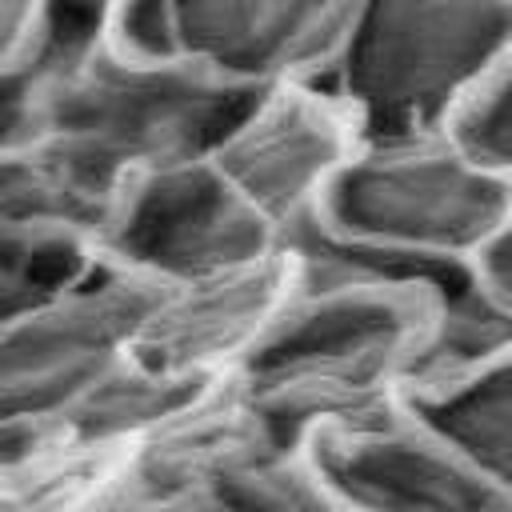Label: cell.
I'll return each instance as SVG.
<instances>
[{
	"mask_svg": "<svg viewBox=\"0 0 512 512\" xmlns=\"http://www.w3.org/2000/svg\"><path fill=\"white\" fill-rule=\"evenodd\" d=\"M104 40V0H48L32 36L0 64V148L40 136L52 92Z\"/></svg>",
	"mask_w": 512,
	"mask_h": 512,
	"instance_id": "obj_12",
	"label": "cell"
},
{
	"mask_svg": "<svg viewBox=\"0 0 512 512\" xmlns=\"http://www.w3.org/2000/svg\"><path fill=\"white\" fill-rule=\"evenodd\" d=\"M456 140L480 156L488 168L512 180V60L492 76V84L456 120Z\"/></svg>",
	"mask_w": 512,
	"mask_h": 512,
	"instance_id": "obj_15",
	"label": "cell"
},
{
	"mask_svg": "<svg viewBox=\"0 0 512 512\" xmlns=\"http://www.w3.org/2000/svg\"><path fill=\"white\" fill-rule=\"evenodd\" d=\"M196 512H356L324 488L296 448L272 440L232 460L208 488Z\"/></svg>",
	"mask_w": 512,
	"mask_h": 512,
	"instance_id": "obj_13",
	"label": "cell"
},
{
	"mask_svg": "<svg viewBox=\"0 0 512 512\" xmlns=\"http://www.w3.org/2000/svg\"><path fill=\"white\" fill-rule=\"evenodd\" d=\"M104 44L128 60H184L172 0H104Z\"/></svg>",
	"mask_w": 512,
	"mask_h": 512,
	"instance_id": "obj_14",
	"label": "cell"
},
{
	"mask_svg": "<svg viewBox=\"0 0 512 512\" xmlns=\"http://www.w3.org/2000/svg\"><path fill=\"white\" fill-rule=\"evenodd\" d=\"M512 220V180L456 132L360 140L316 216L288 240L340 264L448 276L476 268Z\"/></svg>",
	"mask_w": 512,
	"mask_h": 512,
	"instance_id": "obj_2",
	"label": "cell"
},
{
	"mask_svg": "<svg viewBox=\"0 0 512 512\" xmlns=\"http://www.w3.org/2000/svg\"><path fill=\"white\" fill-rule=\"evenodd\" d=\"M296 284L300 264L284 244L256 264L160 288L132 336L128 356L176 380L228 384L292 300Z\"/></svg>",
	"mask_w": 512,
	"mask_h": 512,
	"instance_id": "obj_9",
	"label": "cell"
},
{
	"mask_svg": "<svg viewBox=\"0 0 512 512\" xmlns=\"http://www.w3.org/2000/svg\"><path fill=\"white\" fill-rule=\"evenodd\" d=\"M284 244L212 156H200L148 168L120 188L100 236V268L176 288L256 264Z\"/></svg>",
	"mask_w": 512,
	"mask_h": 512,
	"instance_id": "obj_6",
	"label": "cell"
},
{
	"mask_svg": "<svg viewBox=\"0 0 512 512\" xmlns=\"http://www.w3.org/2000/svg\"><path fill=\"white\" fill-rule=\"evenodd\" d=\"M288 248L300 284L228 380L280 448L400 408L428 364L440 292L460 276H396L340 264L296 240Z\"/></svg>",
	"mask_w": 512,
	"mask_h": 512,
	"instance_id": "obj_1",
	"label": "cell"
},
{
	"mask_svg": "<svg viewBox=\"0 0 512 512\" xmlns=\"http://www.w3.org/2000/svg\"><path fill=\"white\" fill-rule=\"evenodd\" d=\"M156 292V284L100 268L76 288L0 316V452L60 432L96 376L132 348Z\"/></svg>",
	"mask_w": 512,
	"mask_h": 512,
	"instance_id": "obj_5",
	"label": "cell"
},
{
	"mask_svg": "<svg viewBox=\"0 0 512 512\" xmlns=\"http://www.w3.org/2000/svg\"><path fill=\"white\" fill-rule=\"evenodd\" d=\"M400 408L512 500V348L416 376Z\"/></svg>",
	"mask_w": 512,
	"mask_h": 512,
	"instance_id": "obj_11",
	"label": "cell"
},
{
	"mask_svg": "<svg viewBox=\"0 0 512 512\" xmlns=\"http://www.w3.org/2000/svg\"><path fill=\"white\" fill-rule=\"evenodd\" d=\"M512 60V0H356L320 88L360 140L452 132Z\"/></svg>",
	"mask_w": 512,
	"mask_h": 512,
	"instance_id": "obj_3",
	"label": "cell"
},
{
	"mask_svg": "<svg viewBox=\"0 0 512 512\" xmlns=\"http://www.w3.org/2000/svg\"><path fill=\"white\" fill-rule=\"evenodd\" d=\"M352 12L356 0H172L180 56L248 92L320 84Z\"/></svg>",
	"mask_w": 512,
	"mask_h": 512,
	"instance_id": "obj_10",
	"label": "cell"
},
{
	"mask_svg": "<svg viewBox=\"0 0 512 512\" xmlns=\"http://www.w3.org/2000/svg\"><path fill=\"white\" fill-rule=\"evenodd\" d=\"M40 296H52V292L32 288V284H28L12 264H4V260H0V316L16 312L20 304H32V300H40Z\"/></svg>",
	"mask_w": 512,
	"mask_h": 512,
	"instance_id": "obj_18",
	"label": "cell"
},
{
	"mask_svg": "<svg viewBox=\"0 0 512 512\" xmlns=\"http://www.w3.org/2000/svg\"><path fill=\"white\" fill-rule=\"evenodd\" d=\"M476 280H480V288H484L492 300H500V304L512 312V220H508V228L496 236V244L480 256Z\"/></svg>",
	"mask_w": 512,
	"mask_h": 512,
	"instance_id": "obj_16",
	"label": "cell"
},
{
	"mask_svg": "<svg viewBox=\"0 0 512 512\" xmlns=\"http://www.w3.org/2000/svg\"><path fill=\"white\" fill-rule=\"evenodd\" d=\"M356 144L348 112L320 84H276L248 100L212 164L288 240L316 216Z\"/></svg>",
	"mask_w": 512,
	"mask_h": 512,
	"instance_id": "obj_7",
	"label": "cell"
},
{
	"mask_svg": "<svg viewBox=\"0 0 512 512\" xmlns=\"http://www.w3.org/2000/svg\"><path fill=\"white\" fill-rule=\"evenodd\" d=\"M48 0H0V64L32 36Z\"/></svg>",
	"mask_w": 512,
	"mask_h": 512,
	"instance_id": "obj_17",
	"label": "cell"
},
{
	"mask_svg": "<svg viewBox=\"0 0 512 512\" xmlns=\"http://www.w3.org/2000/svg\"><path fill=\"white\" fill-rule=\"evenodd\" d=\"M296 452L356 512H512L496 484L404 408L320 428Z\"/></svg>",
	"mask_w": 512,
	"mask_h": 512,
	"instance_id": "obj_8",
	"label": "cell"
},
{
	"mask_svg": "<svg viewBox=\"0 0 512 512\" xmlns=\"http://www.w3.org/2000/svg\"><path fill=\"white\" fill-rule=\"evenodd\" d=\"M252 96L188 60H128L100 40L52 92L40 136L128 184L148 168L212 156Z\"/></svg>",
	"mask_w": 512,
	"mask_h": 512,
	"instance_id": "obj_4",
	"label": "cell"
}]
</instances>
